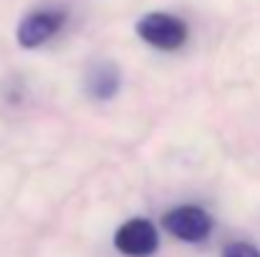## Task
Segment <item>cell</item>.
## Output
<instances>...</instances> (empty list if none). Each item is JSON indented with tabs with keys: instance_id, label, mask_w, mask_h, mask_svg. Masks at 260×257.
Listing matches in <instances>:
<instances>
[{
	"instance_id": "6da1fadb",
	"label": "cell",
	"mask_w": 260,
	"mask_h": 257,
	"mask_svg": "<svg viewBox=\"0 0 260 257\" xmlns=\"http://www.w3.org/2000/svg\"><path fill=\"white\" fill-rule=\"evenodd\" d=\"M137 33L144 43L159 48V51H177L187 43V25L170 13H147L137 23Z\"/></svg>"
},
{
	"instance_id": "277c9868",
	"label": "cell",
	"mask_w": 260,
	"mask_h": 257,
	"mask_svg": "<svg viewBox=\"0 0 260 257\" xmlns=\"http://www.w3.org/2000/svg\"><path fill=\"white\" fill-rule=\"evenodd\" d=\"M63 23H66V13L63 10H53V8L33 10L18 25V43L23 48H38L46 41H51L63 28Z\"/></svg>"
},
{
	"instance_id": "8992f818",
	"label": "cell",
	"mask_w": 260,
	"mask_h": 257,
	"mask_svg": "<svg viewBox=\"0 0 260 257\" xmlns=\"http://www.w3.org/2000/svg\"><path fill=\"white\" fill-rule=\"evenodd\" d=\"M222 257H260V252L253 245H248V242H233V245L225 247V255Z\"/></svg>"
},
{
	"instance_id": "7a4b0ae2",
	"label": "cell",
	"mask_w": 260,
	"mask_h": 257,
	"mask_svg": "<svg viewBox=\"0 0 260 257\" xmlns=\"http://www.w3.org/2000/svg\"><path fill=\"white\" fill-rule=\"evenodd\" d=\"M165 227L177 240L202 242L212 232V217L202 207L184 204V207H174V209H170L165 214Z\"/></svg>"
},
{
	"instance_id": "5b68a950",
	"label": "cell",
	"mask_w": 260,
	"mask_h": 257,
	"mask_svg": "<svg viewBox=\"0 0 260 257\" xmlns=\"http://www.w3.org/2000/svg\"><path fill=\"white\" fill-rule=\"evenodd\" d=\"M121 76L111 61H96L86 74V91L96 101H109L119 93Z\"/></svg>"
},
{
	"instance_id": "3957f363",
	"label": "cell",
	"mask_w": 260,
	"mask_h": 257,
	"mask_svg": "<svg viewBox=\"0 0 260 257\" xmlns=\"http://www.w3.org/2000/svg\"><path fill=\"white\" fill-rule=\"evenodd\" d=\"M114 245L121 255L129 257H149L154 255V250L159 247V235L154 230V225L149 219L134 217L129 222H124L116 235H114Z\"/></svg>"
}]
</instances>
